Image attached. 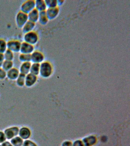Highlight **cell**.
I'll use <instances>...</instances> for the list:
<instances>
[{
  "label": "cell",
  "instance_id": "1",
  "mask_svg": "<svg viewBox=\"0 0 130 146\" xmlns=\"http://www.w3.org/2000/svg\"><path fill=\"white\" fill-rule=\"evenodd\" d=\"M52 71V66L47 62H43L40 64L39 74L43 78H47L51 75Z\"/></svg>",
  "mask_w": 130,
  "mask_h": 146
},
{
  "label": "cell",
  "instance_id": "2",
  "mask_svg": "<svg viewBox=\"0 0 130 146\" xmlns=\"http://www.w3.org/2000/svg\"><path fill=\"white\" fill-rule=\"evenodd\" d=\"M24 42L31 45H35L38 42L39 36L36 32L33 31L25 34L23 36Z\"/></svg>",
  "mask_w": 130,
  "mask_h": 146
},
{
  "label": "cell",
  "instance_id": "3",
  "mask_svg": "<svg viewBox=\"0 0 130 146\" xmlns=\"http://www.w3.org/2000/svg\"><path fill=\"white\" fill-rule=\"evenodd\" d=\"M28 21V14L20 11L17 13L15 17L16 24L19 28H22Z\"/></svg>",
  "mask_w": 130,
  "mask_h": 146
},
{
  "label": "cell",
  "instance_id": "4",
  "mask_svg": "<svg viewBox=\"0 0 130 146\" xmlns=\"http://www.w3.org/2000/svg\"><path fill=\"white\" fill-rule=\"evenodd\" d=\"M35 9V1L28 0L24 2L20 7V11L28 14Z\"/></svg>",
  "mask_w": 130,
  "mask_h": 146
},
{
  "label": "cell",
  "instance_id": "5",
  "mask_svg": "<svg viewBox=\"0 0 130 146\" xmlns=\"http://www.w3.org/2000/svg\"><path fill=\"white\" fill-rule=\"evenodd\" d=\"M19 128L17 126H13L5 129L4 133L7 140H11L14 137L19 135Z\"/></svg>",
  "mask_w": 130,
  "mask_h": 146
},
{
  "label": "cell",
  "instance_id": "6",
  "mask_svg": "<svg viewBox=\"0 0 130 146\" xmlns=\"http://www.w3.org/2000/svg\"><path fill=\"white\" fill-rule=\"evenodd\" d=\"M21 42L17 40H11L7 42L8 50H10L13 52H20Z\"/></svg>",
  "mask_w": 130,
  "mask_h": 146
},
{
  "label": "cell",
  "instance_id": "7",
  "mask_svg": "<svg viewBox=\"0 0 130 146\" xmlns=\"http://www.w3.org/2000/svg\"><path fill=\"white\" fill-rule=\"evenodd\" d=\"M35 51V46L24 42L21 43L20 52L21 54H31Z\"/></svg>",
  "mask_w": 130,
  "mask_h": 146
},
{
  "label": "cell",
  "instance_id": "8",
  "mask_svg": "<svg viewBox=\"0 0 130 146\" xmlns=\"http://www.w3.org/2000/svg\"><path fill=\"white\" fill-rule=\"evenodd\" d=\"M31 62L32 63L41 64L44 62V55L39 51H34L31 54Z\"/></svg>",
  "mask_w": 130,
  "mask_h": 146
},
{
  "label": "cell",
  "instance_id": "9",
  "mask_svg": "<svg viewBox=\"0 0 130 146\" xmlns=\"http://www.w3.org/2000/svg\"><path fill=\"white\" fill-rule=\"evenodd\" d=\"M37 80V76L29 73L26 75L25 85L27 87H31L36 84Z\"/></svg>",
  "mask_w": 130,
  "mask_h": 146
},
{
  "label": "cell",
  "instance_id": "10",
  "mask_svg": "<svg viewBox=\"0 0 130 146\" xmlns=\"http://www.w3.org/2000/svg\"><path fill=\"white\" fill-rule=\"evenodd\" d=\"M31 132L30 129L26 127H23L19 129V135L23 140L29 139L31 136Z\"/></svg>",
  "mask_w": 130,
  "mask_h": 146
},
{
  "label": "cell",
  "instance_id": "11",
  "mask_svg": "<svg viewBox=\"0 0 130 146\" xmlns=\"http://www.w3.org/2000/svg\"><path fill=\"white\" fill-rule=\"evenodd\" d=\"M19 70L15 67H13L7 72V77L10 80H16L20 75Z\"/></svg>",
  "mask_w": 130,
  "mask_h": 146
},
{
  "label": "cell",
  "instance_id": "12",
  "mask_svg": "<svg viewBox=\"0 0 130 146\" xmlns=\"http://www.w3.org/2000/svg\"><path fill=\"white\" fill-rule=\"evenodd\" d=\"M31 62H27L22 63L20 66L19 72L20 74L27 75L30 73Z\"/></svg>",
  "mask_w": 130,
  "mask_h": 146
},
{
  "label": "cell",
  "instance_id": "13",
  "mask_svg": "<svg viewBox=\"0 0 130 146\" xmlns=\"http://www.w3.org/2000/svg\"><path fill=\"white\" fill-rule=\"evenodd\" d=\"M36 27V23L28 21L22 27V31L24 34L33 31Z\"/></svg>",
  "mask_w": 130,
  "mask_h": 146
},
{
  "label": "cell",
  "instance_id": "14",
  "mask_svg": "<svg viewBox=\"0 0 130 146\" xmlns=\"http://www.w3.org/2000/svg\"><path fill=\"white\" fill-rule=\"evenodd\" d=\"M39 12L36 9H35L28 14V21L35 23L38 21Z\"/></svg>",
  "mask_w": 130,
  "mask_h": 146
},
{
  "label": "cell",
  "instance_id": "15",
  "mask_svg": "<svg viewBox=\"0 0 130 146\" xmlns=\"http://www.w3.org/2000/svg\"><path fill=\"white\" fill-rule=\"evenodd\" d=\"M47 7L45 1L41 0L35 1V9L39 12L45 11Z\"/></svg>",
  "mask_w": 130,
  "mask_h": 146
},
{
  "label": "cell",
  "instance_id": "16",
  "mask_svg": "<svg viewBox=\"0 0 130 146\" xmlns=\"http://www.w3.org/2000/svg\"><path fill=\"white\" fill-rule=\"evenodd\" d=\"M40 67V64L32 63L31 66L30 73L37 76L39 74Z\"/></svg>",
  "mask_w": 130,
  "mask_h": 146
},
{
  "label": "cell",
  "instance_id": "17",
  "mask_svg": "<svg viewBox=\"0 0 130 146\" xmlns=\"http://www.w3.org/2000/svg\"><path fill=\"white\" fill-rule=\"evenodd\" d=\"M24 140L19 136L14 137L10 140V142L13 146H22Z\"/></svg>",
  "mask_w": 130,
  "mask_h": 146
},
{
  "label": "cell",
  "instance_id": "18",
  "mask_svg": "<svg viewBox=\"0 0 130 146\" xmlns=\"http://www.w3.org/2000/svg\"><path fill=\"white\" fill-rule=\"evenodd\" d=\"M48 18L47 15L46 11H43L40 12L38 21L42 25H44L47 23Z\"/></svg>",
  "mask_w": 130,
  "mask_h": 146
},
{
  "label": "cell",
  "instance_id": "19",
  "mask_svg": "<svg viewBox=\"0 0 130 146\" xmlns=\"http://www.w3.org/2000/svg\"><path fill=\"white\" fill-rule=\"evenodd\" d=\"M19 60L22 63L31 62V54L20 53L19 57Z\"/></svg>",
  "mask_w": 130,
  "mask_h": 146
},
{
  "label": "cell",
  "instance_id": "20",
  "mask_svg": "<svg viewBox=\"0 0 130 146\" xmlns=\"http://www.w3.org/2000/svg\"><path fill=\"white\" fill-rule=\"evenodd\" d=\"M26 75L23 74H20L17 78V79L16 84L19 87H23L25 85V82Z\"/></svg>",
  "mask_w": 130,
  "mask_h": 146
},
{
  "label": "cell",
  "instance_id": "21",
  "mask_svg": "<svg viewBox=\"0 0 130 146\" xmlns=\"http://www.w3.org/2000/svg\"><path fill=\"white\" fill-rule=\"evenodd\" d=\"M13 61L5 60L2 65V68L5 71L7 72L11 68H13Z\"/></svg>",
  "mask_w": 130,
  "mask_h": 146
},
{
  "label": "cell",
  "instance_id": "22",
  "mask_svg": "<svg viewBox=\"0 0 130 146\" xmlns=\"http://www.w3.org/2000/svg\"><path fill=\"white\" fill-rule=\"evenodd\" d=\"M7 50V42L4 39H0V53L4 54Z\"/></svg>",
  "mask_w": 130,
  "mask_h": 146
},
{
  "label": "cell",
  "instance_id": "23",
  "mask_svg": "<svg viewBox=\"0 0 130 146\" xmlns=\"http://www.w3.org/2000/svg\"><path fill=\"white\" fill-rule=\"evenodd\" d=\"M4 56L5 60L13 61L14 59L13 52L8 49L4 53Z\"/></svg>",
  "mask_w": 130,
  "mask_h": 146
},
{
  "label": "cell",
  "instance_id": "24",
  "mask_svg": "<svg viewBox=\"0 0 130 146\" xmlns=\"http://www.w3.org/2000/svg\"><path fill=\"white\" fill-rule=\"evenodd\" d=\"M22 146H37V145L33 141L28 139V140H24Z\"/></svg>",
  "mask_w": 130,
  "mask_h": 146
},
{
  "label": "cell",
  "instance_id": "25",
  "mask_svg": "<svg viewBox=\"0 0 130 146\" xmlns=\"http://www.w3.org/2000/svg\"><path fill=\"white\" fill-rule=\"evenodd\" d=\"M7 77V72L2 67H0V80L4 79Z\"/></svg>",
  "mask_w": 130,
  "mask_h": 146
},
{
  "label": "cell",
  "instance_id": "26",
  "mask_svg": "<svg viewBox=\"0 0 130 146\" xmlns=\"http://www.w3.org/2000/svg\"><path fill=\"white\" fill-rule=\"evenodd\" d=\"M7 140L6 137L3 131H0V144L5 142Z\"/></svg>",
  "mask_w": 130,
  "mask_h": 146
},
{
  "label": "cell",
  "instance_id": "27",
  "mask_svg": "<svg viewBox=\"0 0 130 146\" xmlns=\"http://www.w3.org/2000/svg\"><path fill=\"white\" fill-rule=\"evenodd\" d=\"M5 60L4 54L0 53V67H2V65Z\"/></svg>",
  "mask_w": 130,
  "mask_h": 146
},
{
  "label": "cell",
  "instance_id": "28",
  "mask_svg": "<svg viewBox=\"0 0 130 146\" xmlns=\"http://www.w3.org/2000/svg\"><path fill=\"white\" fill-rule=\"evenodd\" d=\"M1 146H13L10 141H6L1 144Z\"/></svg>",
  "mask_w": 130,
  "mask_h": 146
},
{
  "label": "cell",
  "instance_id": "29",
  "mask_svg": "<svg viewBox=\"0 0 130 146\" xmlns=\"http://www.w3.org/2000/svg\"><path fill=\"white\" fill-rule=\"evenodd\" d=\"M0 146H1V144H0Z\"/></svg>",
  "mask_w": 130,
  "mask_h": 146
}]
</instances>
